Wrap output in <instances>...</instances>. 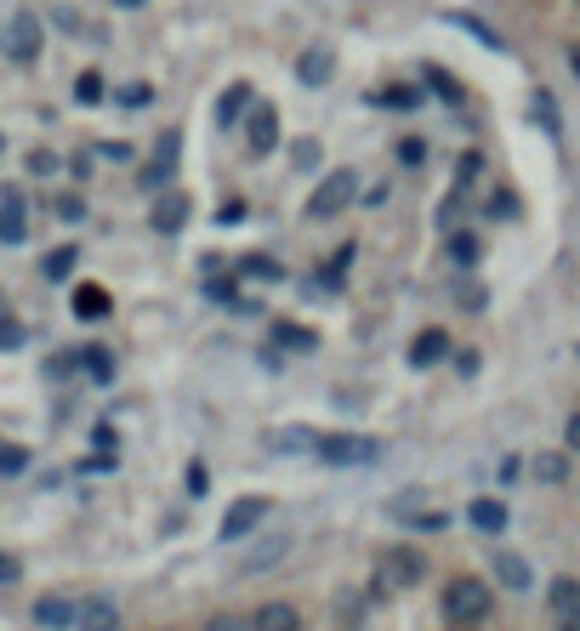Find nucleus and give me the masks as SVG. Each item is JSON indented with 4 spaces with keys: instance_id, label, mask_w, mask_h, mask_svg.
Instances as JSON below:
<instances>
[{
    "instance_id": "nucleus-1",
    "label": "nucleus",
    "mask_w": 580,
    "mask_h": 631,
    "mask_svg": "<svg viewBox=\"0 0 580 631\" xmlns=\"http://www.w3.org/2000/svg\"><path fill=\"white\" fill-rule=\"evenodd\" d=\"M444 609H449V620H456V626H478V620H490V609H495V592H490L478 574H461V580H449Z\"/></svg>"
},
{
    "instance_id": "nucleus-2",
    "label": "nucleus",
    "mask_w": 580,
    "mask_h": 631,
    "mask_svg": "<svg viewBox=\"0 0 580 631\" xmlns=\"http://www.w3.org/2000/svg\"><path fill=\"white\" fill-rule=\"evenodd\" d=\"M313 456L324 467H370L382 449H375V438H365V433H324Z\"/></svg>"
},
{
    "instance_id": "nucleus-3",
    "label": "nucleus",
    "mask_w": 580,
    "mask_h": 631,
    "mask_svg": "<svg viewBox=\"0 0 580 631\" xmlns=\"http://www.w3.org/2000/svg\"><path fill=\"white\" fill-rule=\"evenodd\" d=\"M353 199H359V171H347V165H336L324 183L313 188V199H308V216H336V211H347Z\"/></svg>"
},
{
    "instance_id": "nucleus-4",
    "label": "nucleus",
    "mask_w": 580,
    "mask_h": 631,
    "mask_svg": "<svg viewBox=\"0 0 580 631\" xmlns=\"http://www.w3.org/2000/svg\"><path fill=\"white\" fill-rule=\"evenodd\" d=\"M268 512H273V500H268V495H239L234 507H229V518H222L217 535H222V541H245L250 529H257V523L268 518Z\"/></svg>"
},
{
    "instance_id": "nucleus-5",
    "label": "nucleus",
    "mask_w": 580,
    "mask_h": 631,
    "mask_svg": "<svg viewBox=\"0 0 580 631\" xmlns=\"http://www.w3.org/2000/svg\"><path fill=\"white\" fill-rule=\"evenodd\" d=\"M0 52H7L12 63H35V58H40V23H35L29 12H17V17L7 23V35H0Z\"/></svg>"
},
{
    "instance_id": "nucleus-6",
    "label": "nucleus",
    "mask_w": 580,
    "mask_h": 631,
    "mask_svg": "<svg viewBox=\"0 0 580 631\" xmlns=\"http://www.w3.org/2000/svg\"><path fill=\"white\" fill-rule=\"evenodd\" d=\"M245 148L250 154H273V148H280V109H268V103H257L245 114Z\"/></svg>"
},
{
    "instance_id": "nucleus-7",
    "label": "nucleus",
    "mask_w": 580,
    "mask_h": 631,
    "mask_svg": "<svg viewBox=\"0 0 580 631\" xmlns=\"http://www.w3.org/2000/svg\"><path fill=\"white\" fill-rule=\"evenodd\" d=\"M421 580V558L410 546H387L382 552V592H405V586H416Z\"/></svg>"
},
{
    "instance_id": "nucleus-8",
    "label": "nucleus",
    "mask_w": 580,
    "mask_h": 631,
    "mask_svg": "<svg viewBox=\"0 0 580 631\" xmlns=\"http://www.w3.org/2000/svg\"><path fill=\"white\" fill-rule=\"evenodd\" d=\"M0 239L7 245L29 239V206H23V194H0Z\"/></svg>"
},
{
    "instance_id": "nucleus-9",
    "label": "nucleus",
    "mask_w": 580,
    "mask_h": 631,
    "mask_svg": "<svg viewBox=\"0 0 580 631\" xmlns=\"http://www.w3.org/2000/svg\"><path fill=\"white\" fill-rule=\"evenodd\" d=\"M467 523L478 529V535H501V529L513 523V512H507V500H490V495H478L472 507H467Z\"/></svg>"
},
{
    "instance_id": "nucleus-10",
    "label": "nucleus",
    "mask_w": 580,
    "mask_h": 631,
    "mask_svg": "<svg viewBox=\"0 0 580 631\" xmlns=\"http://www.w3.org/2000/svg\"><path fill=\"white\" fill-rule=\"evenodd\" d=\"M176 148H183V137H176V132H160V143H155V165H148V176H143L148 188H165V183H171V171H176Z\"/></svg>"
},
{
    "instance_id": "nucleus-11",
    "label": "nucleus",
    "mask_w": 580,
    "mask_h": 631,
    "mask_svg": "<svg viewBox=\"0 0 580 631\" xmlns=\"http://www.w3.org/2000/svg\"><path fill=\"white\" fill-rule=\"evenodd\" d=\"M35 620H40L46 631H69V626H81V609H74L69 597H40V603H35Z\"/></svg>"
},
{
    "instance_id": "nucleus-12",
    "label": "nucleus",
    "mask_w": 580,
    "mask_h": 631,
    "mask_svg": "<svg viewBox=\"0 0 580 631\" xmlns=\"http://www.w3.org/2000/svg\"><path fill=\"white\" fill-rule=\"evenodd\" d=\"M250 631H301V615L291 603H262V609L250 615Z\"/></svg>"
},
{
    "instance_id": "nucleus-13",
    "label": "nucleus",
    "mask_w": 580,
    "mask_h": 631,
    "mask_svg": "<svg viewBox=\"0 0 580 631\" xmlns=\"http://www.w3.org/2000/svg\"><path fill=\"white\" fill-rule=\"evenodd\" d=\"M148 222H155V234H176V228H188V199H183V194H165Z\"/></svg>"
},
{
    "instance_id": "nucleus-14",
    "label": "nucleus",
    "mask_w": 580,
    "mask_h": 631,
    "mask_svg": "<svg viewBox=\"0 0 580 631\" xmlns=\"http://www.w3.org/2000/svg\"><path fill=\"white\" fill-rule=\"evenodd\" d=\"M444 352H449V336H444V331H421V336L410 342V364H416V370H433Z\"/></svg>"
},
{
    "instance_id": "nucleus-15",
    "label": "nucleus",
    "mask_w": 580,
    "mask_h": 631,
    "mask_svg": "<svg viewBox=\"0 0 580 631\" xmlns=\"http://www.w3.org/2000/svg\"><path fill=\"white\" fill-rule=\"evenodd\" d=\"M109 308H114V301H109V290L103 285H81V290H74V319H109Z\"/></svg>"
},
{
    "instance_id": "nucleus-16",
    "label": "nucleus",
    "mask_w": 580,
    "mask_h": 631,
    "mask_svg": "<svg viewBox=\"0 0 580 631\" xmlns=\"http://www.w3.org/2000/svg\"><path fill=\"white\" fill-rule=\"evenodd\" d=\"M546 609L552 615H580V580H552V586H546Z\"/></svg>"
},
{
    "instance_id": "nucleus-17",
    "label": "nucleus",
    "mask_w": 580,
    "mask_h": 631,
    "mask_svg": "<svg viewBox=\"0 0 580 631\" xmlns=\"http://www.w3.org/2000/svg\"><path fill=\"white\" fill-rule=\"evenodd\" d=\"M268 449H285V456H301V449H319V438L308 433V426H285V433H273Z\"/></svg>"
},
{
    "instance_id": "nucleus-18",
    "label": "nucleus",
    "mask_w": 580,
    "mask_h": 631,
    "mask_svg": "<svg viewBox=\"0 0 580 631\" xmlns=\"http://www.w3.org/2000/svg\"><path fill=\"white\" fill-rule=\"evenodd\" d=\"M495 574H501V586H513V592L529 586V564L513 558V552H501V558H495Z\"/></svg>"
},
{
    "instance_id": "nucleus-19",
    "label": "nucleus",
    "mask_w": 580,
    "mask_h": 631,
    "mask_svg": "<svg viewBox=\"0 0 580 631\" xmlns=\"http://www.w3.org/2000/svg\"><path fill=\"white\" fill-rule=\"evenodd\" d=\"M81 626H86V631H114V603H103V597L86 603V609H81Z\"/></svg>"
},
{
    "instance_id": "nucleus-20",
    "label": "nucleus",
    "mask_w": 580,
    "mask_h": 631,
    "mask_svg": "<svg viewBox=\"0 0 580 631\" xmlns=\"http://www.w3.org/2000/svg\"><path fill=\"white\" fill-rule=\"evenodd\" d=\"M331 81V52H308L301 58V86H324Z\"/></svg>"
},
{
    "instance_id": "nucleus-21",
    "label": "nucleus",
    "mask_w": 580,
    "mask_h": 631,
    "mask_svg": "<svg viewBox=\"0 0 580 631\" xmlns=\"http://www.w3.org/2000/svg\"><path fill=\"white\" fill-rule=\"evenodd\" d=\"M74 257H81L74 245H58L52 257H46V280H69V273H74Z\"/></svg>"
},
{
    "instance_id": "nucleus-22",
    "label": "nucleus",
    "mask_w": 580,
    "mask_h": 631,
    "mask_svg": "<svg viewBox=\"0 0 580 631\" xmlns=\"http://www.w3.org/2000/svg\"><path fill=\"white\" fill-rule=\"evenodd\" d=\"M239 109H250V86H234V91H222V120H229V125H234V120H245Z\"/></svg>"
},
{
    "instance_id": "nucleus-23",
    "label": "nucleus",
    "mask_w": 580,
    "mask_h": 631,
    "mask_svg": "<svg viewBox=\"0 0 580 631\" xmlns=\"http://www.w3.org/2000/svg\"><path fill=\"white\" fill-rule=\"evenodd\" d=\"M239 273H245V280H280V262H273V257H245Z\"/></svg>"
},
{
    "instance_id": "nucleus-24",
    "label": "nucleus",
    "mask_w": 580,
    "mask_h": 631,
    "mask_svg": "<svg viewBox=\"0 0 580 631\" xmlns=\"http://www.w3.org/2000/svg\"><path fill=\"white\" fill-rule=\"evenodd\" d=\"M74 97H81V103H103V74H81V81H74Z\"/></svg>"
},
{
    "instance_id": "nucleus-25",
    "label": "nucleus",
    "mask_w": 580,
    "mask_h": 631,
    "mask_svg": "<svg viewBox=\"0 0 580 631\" xmlns=\"http://www.w3.org/2000/svg\"><path fill=\"white\" fill-rule=\"evenodd\" d=\"M449 257H456L461 268H472L478 262V239L472 234H456V239H449Z\"/></svg>"
},
{
    "instance_id": "nucleus-26",
    "label": "nucleus",
    "mask_w": 580,
    "mask_h": 631,
    "mask_svg": "<svg viewBox=\"0 0 580 631\" xmlns=\"http://www.w3.org/2000/svg\"><path fill=\"white\" fill-rule=\"evenodd\" d=\"M535 472L546 478V484H564V478H569V461H564V456H541Z\"/></svg>"
},
{
    "instance_id": "nucleus-27",
    "label": "nucleus",
    "mask_w": 580,
    "mask_h": 631,
    "mask_svg": "<svg viewBox=\"0 0 580 631\" xmlns=\"http://www.w3.org/2000/svg\"><path fill=\"white\" fill-rule=\"evenodd\" d=\"M29 467V449H17V444H0V472H23Z\"/></svg>"
},
{
    "instance_id": "nucleus-28",
    "label": "nucleus",
    "mask_w": 580,
    "mask_h": 631,
    "mask_svg": "<svg viewBox=\"0 0 580 631\" xmlns=\"http://www.w3.org/2000/svg\"><path fill=\"white\" fill-rule=\"evenodd\" d=\"M86 370L97 375V382H109V375H114V359H109L103 347H91V352H86Z\"/></svg>"
},
{
    "instance_id": "nucleus-29",
    "label": "nucleus",
    "mask_w": 580,
    "mask_h": 631,
    "mask_svg": "<svg viewBox=\"0 0 580 631\" xmlns=\"http://www.w3.org/2000/svg\"><path fill=\"white\" fill-rule=\"evenodd\" d=\"M375 103H387V109H416V91L393 86V91H375Z\"/></svg>"
},
{
    "instance_id": "nucleus-30",
    "label": "nucleus",
    "mask_w": 580,
    "mask_h": 631,
    "mask_svg": "<svg viewBox=\"0 0 580 631\" xmlns=\"http://www.w3.org/2000/svg\"><path fill=\"white\" fill-rule=\"evenodd\" d=\"M148 97H155V91H148V86H137V81H132V86H120V109H143Z\"/></svg>"
},
{
    "instance_id": "nucleus-31",
    "label": "nucleus",
    "mask_w": 580,
    "mask_h": 631,
    "mask_svg": "<svg viewBox=\"0 0 580 631\" xmlns=\"http://www.w3.org/2000/svg\"><path fill=\"white\" fill-rule=\"evenodd\" d=\"M0 347H7V352H12V347H23V324H17V319H7V313H0Z\"/></svg>"
},
{
    "instance_id": "nucleus-32",
    "label": "nucleus",
    "mask_w": 580,
    "mask_h": 631,
    "mask_svg": "<svg viewBox=\"0 0 580 631\" xmlns=\"http://www.w3.org/2000/svg\"><path fill=\"white\" fill-rule=\"evenodd\" d=\"M206 631H250V620H245V615H211Z\"/></svg>"
},
{
    "instance_id": "nucleus-33",
    "label": "nucleus",
    "mask_w": 580,
    "mask_h": 631,
    "mask_svg": "<svg viewBox=\"0 0 580 631\" xmlns=\"http://www.w3.org/2000/svg\"><path fill=\"white\" fill-rule=\"evenodd\" d=\"M535 114H541V125H546V132H558V109H552V97H546V91L535 97Z\"/></svg>"
},
{
    "instance_id": "nucleus-34",
    "label": "nucleus",
    "mask_w": 580,
    "mask_h": 631,
    "mask_svg": "<svg viewBox=\"0 0 580 631\" xmlns=\"http://www.w3.org/2000/svg\"><path fill=\"white\" fill-rule=\"evenodd\" d=\"M280 336H285V347H313V336L301 324H280Z\"/></svg>"
},
{
    "instance_id": "nucleus-35",
    "label": "nucleus",
    "mask_w": 580,
    "mask_h": 631,
    "mask_svg": "<svg viewBox=\"0 0 580 631\" xmlns=\"http://www.w3.org/2000/svg\"><path fill=\"white\" fill-rule=\"evenodd\" d=\"M433 86H439V97H444V103H461V86H456V81H444L439 69H433Z\"/></svg>"
},
{
    "instance_id": "nucleus-36",
    "label": "nucleus",
    "mask_w": 580,
    "mask_h": 631,
    "mask_svg": "<svg viewBox=\"0 0 580 631\" xmlns=\"http://www.w3.org/2000/svg\"><path fill=\"white\" fill-rule=\"evenodd\" d=\"M398 160H405V165H421L427 148H421V143H398Z\"/></svg>"
},
{
    "instance_id": "nucleus-37",
    "label": "nucleus",
    "mask_w": 580,
    "mask_h": 631,
    "mask_svg": "<svg viewBox=\"0 0 580 631\" xmlns=\"http://www.w3.org/2000/svg\"><path fill=\"white\" fill-rule=\"evenodd\" d=\"M12 580H17V558H12V552H0V586H12Z\"/></svg>"
},
{
    "instance_id": "nucleus-38",
    "label": "nucleus",
    "mask_w": 580,
    "mask_h": 631,
    "mask_svg": "<svg viewBox=\"0 0 580 631\" xmlns=\"http://www.w3.org/2000/svg\"><path fill=\"white\" fill-rule=\"evenodd\" d=\"M239 296V285H229V280H211V301H234Z\"/></svg>"
},
{
    "instance_id": "nucleus-39",
    "label": "nucleus",
    "mask_w": 580,
    "mask_h": 631,
    "mask_svg": "<svg viewBox=\"0 0 580 631\" xmlns=\"http://www.w3.org/2000/svg\"><path fill=\"white\" fill-rule=\"evenodd\" d=\"M188 495H206V467H199V461L188 467Z\"/></svg>"
},
{
    "instance_id": "nucleus-40",
    "label": "nucleus",
    "mask_w": 580,
    "mask_h": 631,
    "mask_svg": "<svg viewBox=\"0 0 580 631\" xmlns=\"http://www.w3.org/2000/svg\"><path fill=\"white\" fill-rule=\"evenodd\" d=\"M97 154H103V160H132V148H125V143H103Z\"/></svg>"
},
{
    "instance_id": "nucleus-41",
    "label": "nucleus",
    "mask_w": 580,
    "mask_h": 631,
    "mask_svg": "<svg viewBox=\"0 0 580 631\" xmlns=\"http://www.w3.org/2000/svg\"><path fill=\"white\" fill-rule=\"evenodd\" d=\"M564 438H569V449H580V410L569 416V426H564Z\"/></svg>"
},
{
    "instance_id": "nucleus-42",
    "label": "nucleus",
    "mask_w": 580,
    "mask_h": 631,
    "mask_svg": "<svg viewBox=\"0 0 580 631\" xmlns=\"http://www.w3.org/2000/svg\"><path fill=\"white\" fill-rule=\"evenodd\" d=\"M558 631H580V615H564V620H558Z\"/></svg>"
},
{
    "instance_id": "nucleus-43",
    "label": "nucleus",
    "mask_w": 580,
    "mask_h": 631,
    "mask_svg": "<svg viewBox=\"0 0 580 631\" xmlns=\"http://www.w3.org/2000/svg\"><path fill=\"white\" fill-rule=\"evenodd\" d=\"M114 7H148V0H114Z\"/></svg>"
},
{
    "instance_id": "nucleus-44",
    "label": "nucleus",
    "mask_w": 580,
    "mask_h": 631,
    "mask_svg": "<svg viewBox=\"0 0 580 631\" xmlns=\"http://www.w3.org/2000/svg\"><path fill=\"white\" fill-rule=\"evenodd\" d=\"M569 63H575V74H580V52H569Z\"/></svg>"
},
{
    "instance_id": "nucleus-45",
    "label": "nucleus",
    "mask_w": 580,
    "mask_h": 631,
    "mask_svg": "<svg viewBox=\"0 0 580 631\" xmlns=\"http://www.w3.org/2000/svg\"><path fill=\"white\" fill-rule=\"evenodd\" d=\"M0 148H7V137H0Z\"/></svg>"
}]
</instances>
